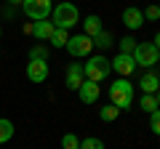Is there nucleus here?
<instances>
[{
    "label": "nucleus",
    "instance_id": "nucleus-1",
    "mask_svg": "<svg viewBox=\"0 0 160 149\" xmlns=\"http://www.w3.org/2000/svg\"><path fill=\"white\" fill-rule=\"evenodd\" d=\"M80 22V11H78V6H72V3H59V6H53V11H51V24L56 29H72L75 24Z\"/></svg>",
    "mask_w": 160,
    "mask_h": 149
},
{
    "label": "nucleus",
    "instance_id": "nucleus-2",
    "mask_svg": "<svg viewBox=\"0 0 160 149\" xmlns=\"http://www.w3.org/2000/svg\"><path fill=\"white\" fill-rule=\"evenodd\" d=\"M109 104L123 112V109H131L133 107V83H128L126 77H120L109 85Z\"/></svg>",
    "mask_w": 160,
    "mask_h": 149
},
{
    "label": "nucleus",
    "instance_id": "nucleus-3",
    "mask_svg": "<svg viewBox=\"0 0 160 149\" xmlns=\"http://www.w3.org/2000/svg\"><path fill=\"white\" fill-rule=\"evenodd\" d=\"M109 72H112V61L104 59V56H91L86 64H83V74H86V80H91V83L107 80Z\"/></svg>",
    "mask_w": 160,
    "mask_h": 149
},
{
    "label": "nucleus",
    "instance_id": "nucleus-4",
    "mask_svg": "<svg viewBox=\"0 0 160 149\" xmlns=\"http://www.w3.org/2000/svg\"><path fill=\"white\" fill-rule=\"evenodd\" d=\"M133 61H136V67L152 69L155 64L160 61V51L152 46V43H136V51H133Z\"/></svg>",
    "mask_w": 160,
    "mask_h": 149
},
{
    "label": "nucleus",
    "instance_id": "nucleus-5",
    "mask_svg": "<svg viewBox=\"0 0 160 149\" xmlns=\"http://www.w3.org/2000/svg\"><path fill=\"white\" fill-rule=\"evenodd\" d=\"M22 8L32 22H43V19L51 16L53 11V3L51 0H22Z\"/></svg>",
    "mask_w": 160,
    "mask_h": 149
},
{
    "label": "nucleus",
    "instance_id": "nucleus-6",
    "mask_svg": "<svg viewBox=\"0 0 160 149\" xmlns=\"http://www.w3.org/2000/svg\"><path fill=\"white\" fill-rule=\"evenodd\" d=\"M69 51V56L75 59H83V56H91V48H93V40L88 37V35H75V37H69L67 46H64Z\"/></svg>",
    "mask_w": 160,
    "mask_h": 149
},
{
    "label": "nucleus",
    "instance_id": "nucleus-7",
    "mask_svg": "<svg viewBox=\"0 0 160 149\" xmlns=\"http://www.w3.org/2000/svg\"><path fill=\"white\" fill-rule=\"evenodd\" d=\"M27 80H32V83L48 80V59H32L27 64Z\"/></svg>",
    "mask_w": 160,
    "mask_h": 149
},
{
    "label": "nucleus",
    "instance_id": "nucleus-8",
    "mask_svg": "<svg viewBox=\"0 0 160 149\" xmlns=\"http://www.w3.org/2000/svg\"><path fill=\"white\" fill-rule=\"evenodd\" d=\"M112 69L120 74V77H128V74H133V69H136L133 53H118V56L112 59Z\"/></svg>",
    "mask_w": 160,
    "mask_h": 149
},
{
    "label": "nucleus",
    "instance_id": "nucleus-9",
    "mask_svg": "<svg viewBox=\"0 0 160 149\" xmlns=\"http://www.w3.org/2000/svg\"><path fill=\"white\" fill-rule=\"evenodd\" d=\"M78 96H80V101H83V104H96L99 96H102V88H99V83L86 80L83 85L78 88Z\"/></svg>",
    "mask_w": 160,
    "mask_h": 149
},
{
    "label": "nucleus",
    "instance_id": "nucleus-10",
    "mask_svg": "<svg viewBox=\"0 0 160 149\" xmlns=\"http://www.w3.org/2000/svg\"><path fill=\"white\" fill-rule=\"evenodd\" d=\"M139 88H142V93H158V88H160V74L158 72H152V69H147V72L139 77Z\"/></svg>",
    "mask_w": 160,
    "mask_h": 149
},
{
    "label": "nucleus",
    "instance_id": "nucleus-11",
    "mask_svg": "<svg viewBox=\"0 0 160 149\" xmlns=\"http://www.w3.org/2000/svg\"><path fill=\"white\" fill-rule=\"evenodd\" d=\"M120 19H123V24H126L128 29H142L144 27V13L139 11V8H133V6H128Z\"/></svg>",
    "mask_w": 160,
    "mask_h": 149
},
{
    "label": "nucleus",
    "instance_id": "nucleus-12",
    "mask_svg": "<svg viewBox=\"0 0 160 149\" xmlns=\"http://www.w3.org/2000/svg\"><path fill=\"white\" fill-rule=\"evenodd\" d=\"M83 83H86L83 64H69V69H67V88H69V91H78Z\"/></svg>",
    "mask_w": 160,
    "mask_h": 149
},
{
    "label": "nucleus",
    "instance_id": "nucleus-13",
    "mask_svg": "<svg viewBox=\"0 0 160 149\" xmlns=\"http://www.w3.org/2000/svg\"><path fill=\"white\" fill-rule=\"evenodd\" d=\"M83 29H86L83 35H88V37L93 40V37H96V35H99V32L104 29V27H102V19H99L96 13H88V16L83 19Z\"/></svg>",
    "mask_w": 160,
    "mask_h": 149
},
{
    "label": "nucleus",
    "instance_id": "nucleus-14",
    "mask_svg": "<svg viewBox=\"0 0 160 149\" xmlns=\"http://www.w3.org/2000/svg\"><path fill=\"white\" fill-rule=\"evenodd\" d=\"M53 29H56V27H53L48 19H43V22H35V32L32 35L38 37V40H48V37L53 35Z\"/></svg>",
    "mask_w": 160,
    "mask_h": 149
},
{
    "label": "nucleus",
    "instance_id": "nucleus-15",
    "mask_svg": "<svg viewBox=\"0 0 160 149\" xmlns=\"http://www.w3.org/2000/svg\"><path fill=\"white\" fill-rule=\"evenodd\" d=\"M67 40H69V32H67V29H53V35L48 37V43H51L53 48H64V46H67Z\"/></svg>",
    "mask_w": 160,
    "mask_h": 149
},
{
    "label": "nucleus",
    "instance_id": "nucleus-16",
    "mask_svg": "<svg viewBox=\"0 0 160 149\" xmlns=\"http://www.w3.org/2000/svg\"><path fill=\"white\" fill-rule=\"evenodd\" d=\"M139 107H142L144 112H147V115H152L155 109H158V99H155L152 93H144V96L139 99Z\"/></svg>",
    "mask_w": 160,
    "mask_h": 149
},
{
    "label": "nucleus",
    "instance_id": "nucleus-17",
    "mask_svg": "<svg viewBox=\"0 0 160 149\" xmlns=\"http://www.w3.org/2000/svg\"><path fill=\"white\" fill-rule=\"evenodd\" d=\"M11 136H13V123H11V120H3V117H0V144L11 141Z\"/></svg>",
    "mask_w": 160,
    "mask_h": 149
},
{
    "label": "nucleus",
    "instance_id": "nucleus-18",
    "mask_svg": "<svg viewBox=\"0 0 160 149\" xmlns=\"http://www.w3.org/2000/svg\"><path fill=\"white\" fill-rule=\"evenodd\" d=\"M118 115H120V109L115 107V104H109V107H102V109H99V117H102L104 123H112V120H118Z\"/></svg>",
    "mask_w": 160,
    "mask_h": 149
},
{
    "label": "nucleus",
    "instance_id": "nucleus-19",
    "mask_svg": "<svg viewBox=\"0 0 160 149\" xmlns=\"http://www.w3.org/2000/svg\"><path fill=\"white\" fill-rule=\"evenodd\" d=\"M118 46H120V53H133V51H136V40H133L131 35L120 37V40H118Z\"/></svg>",
    "mask_w": 160,
    "mask_h": 149
},
{
    "label": "nucleus",
    "instance_id": "nucleus-20",
    "mask_svg": "<svg viewBox=\"0 0 160 149\" xmlns=\"http://www.w3.org/2000/svg\"><path fill=\"white\" fill-rule=\"evenodd\" d=\"M93 46H96V48H109V46H112V35H109L107 29H102V32L93 37Z\"/></svg>",
    "mask_w": 160,
    "mask_h": 149
},
{
    "label": "nucleus",
    "instance_id": "nucleus-21",
    "mask_svg": "<svg viewBox=\"0 0 160 149\" xmlns=\"http://www.w3.org/2000/svg\"><path fill=\"white\" fill-rule=\"evenodd\" d=\"M62 147L64 149H80V138L75 133H64L62 136Z\"/></svg>",
    "mask_w": 160,
    "mask_h": 149
},
{
    "label": "nucleus",
    "instance_id": "nucleus-22",
    "mask_svg": "<svg viewBox=\"0 0 160 149\" xmlns=\"http://www.w3.org/2000/svg\"><path fill=\"white\" fill-rule=\"evenodd\" d=\"M80 149H104V141H102V138L88 136V138H83V141H80Z\"/></svg>",
    "mask_w": 160,
    "mask_h": 149
},
{
    "label": "nucleus",
    "instance_id": "nucleus-23",
    "mask_svg": "<svg viewBox=\"0 0 160 149\" xmlns=\"http://www.w3.org/2000/svg\"><path fill=\"white\" fill-rule=\"evenodd\" d=\"M144 22H158V19H160V6H155V3H152V6H149V8H144Z\"/></svg>",
    "mask_w": 160,
    "mask_h": 149
},
{
    "label": "nucleus",
    "instance_id": "nucleus-24",
    "mask_svg": "<svg viewBox=\"0 0 160 149\" xmlns=\"http://www.w3.org/2000/svg\"><path fill=\"white\" fill-rule=\"evenodd\" d=\"M149 128H152L155 136H160V109H155L152 115H149Z\"/></svg>",
    "mask_w": 160,
    "mask_h": 149
},
{
    "label": "nucleus",
    "instance_id": "nucleus-25",
    "mask_svg": "<svg viewBox=\"0 0 160 149\" xmlns=\"http://www.w3.org/2000/svg\"><path fill=\"white\" fill-rule=\"evenodd\" d=\"M32 59H46V48H43V46H35L32 51H29V61H32Z\"/></svg>",
    "mask_w": 160,
    "mask_h": 149
},
{
    "label": "nucleus",
    "instance_id": "nucleus-26",
    "mask_svg": "<svg viewBox=\"0 0 160 149\" xmlns=\"http://www.w3.org/2000/svg\"><path fill=\"white\" fill-rule=\"evenodd\" d=\"M22 32H24V35H32V32H35V22H27V24L22 27Z\"/></svg>",
    "mask_w": 160,
    "mask_h": 149
},
{
    "label": "nucleus",
    "instance_id": "nucleus-27",
    "mask_svg": "<svg viewBox=\"0 0 160 149\" xmlns=\"http://www.w3.org/2000/svg\"><path fill=\"white\" fill-rule=\"evenodd\" d=\"M152 46H155V48H158V51H160V32L155 35V40H152Z\"/></svg>",
    "mask_w": 160,
    "mask_h": 149
},
{
    "label": "nucleus",
    "instance_id": "nucleus-28",
    "mask_svg": "<svg viewBox=\"0 0 160 149\" xmlns=\"http://www.w3.org/2000/svg\"><path fill=\"white\" fill-rule=\"evenodd\" d=\"M6 3H11V6H22V0H6Z\"/></svg>",
    "mask_w": 160,
    "mask_h": 149
},
{
    "label": "nucleus",
    "instance_id": "nucleus-29",
    "mask_svg": "<svg viewBox=\"0 0 160 149\" xmlns=\"http://www.w3.org/2000/svg\"><path fill=\"white\" fill-rule=\"evenodd\" d=\"M155 99H158V109H160V88H158V93H155Z\"/></svg>",
    "mask_w": 160,
    "mask_h": 149
},
{
    "label": "nucleus",
    "instance_id": "nucleus-30",
    "mask_svg": "<svg viewBox=\"0 0 160 149\" xmlns=\"http://www.w3.org/2000/svg\"><path fill=\"white\" fill-rule=\"evenodd\" d=\"M0 35H3V29H0Z\"/></svg>",
    "mask_w": 160,
    "mask_h": 149
},
{
    "label": "nucleus",
    "instance_id": "nucleus-31",
    "mask_svg": "<svg viewBox=\"0 0 160 149\" xmlns=\"http://www.w3.org/2000/svg\"><path fill=\"white\" fill-rule=\"evenodd\" d=\"M158 6H160V3H158Z\"/></svg>",
    "mask_w": 160,
    "mask_h": 149
}]
</instances>
